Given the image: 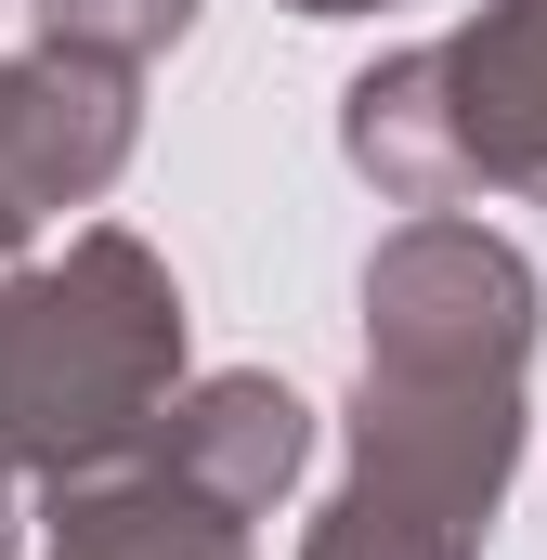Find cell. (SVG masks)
Segmentation results:
<instances>
[{"label": "cell", "mask_w": 547, "mask_h": 560, "mask_svg": "<svg viewBox=\"0 0 547 560\" xmlns=\"http://www.w3.org/2000/svg\"><path fill=\"white\" fill-rule=\"evenodd\" d=\"M352 156L405 196H456V183H535L547 196V0H509L496 26L365 79Z\"/></svg>", "instance_id": "obj_2"}, {"label": "cell", "mask_w": 547, "mask_h": 560, "mask_svg": "<svg viewBox=\"0 0 547 560\" xmlns=\"http://www.w3.org/2000/svg\"><path fill=\"white\" fill-rule=\"evenodd\" d=\"M66 560H235V522H209L183 495H92L66 522Z\"/></svg>", "instance_id": "obj_4"}, {"label": "cell", "mask_w": 547, "mask_h": 560, "mask_svg": "<svg viewBox=\"0 0 547 560\" xmlns=\"http://www.w3.org/2000/svg\"><path fill=\"white\" fill-rule=\"evenodd\" d=\"M53 26H79V39H118V52H143V39H170L196 0H39Z\"/></svg>", "instance_id": "obj_5"}, {"label": "cell", "mask_w": 547, "mask_h": 560, "mask_svg": "<svg viewBox=\"0 0 547 560\" xmlns=\"http://www.w3.org/2000/svg\"><path fill=\"white\" fill-rule=\"evenodd\" d=\"M183 469H196L222 509L274 495V482L300 469V405H287V392H261V378H222V392L183 418Z\"/></svg>", "instance_id": "obj_3"}, {"label": "cell", "mask_w": 547, "mask_h": 560, "mask_svg": "<svg viewBox=\"0 0 547 560\" xmlns=\"http://www.w3.org/2000/svg\"><path fill=\"white\" fill-rule=\"evenodd\" d=\"M170 378V287L143 248L92 235L66 275L0 287V443L13 456H92Z\"/></svg>", "instance_id": "obj_1"}, {"label": "cell", "mask_w": 547, "mask_h": 560, "mask_svg": "<svg viewBox=\"0 0 547 560\" xmlns=\"http://www.w3.org/2000/svg\"><path fill=\"white\" fill-rule=\"evenodd\" d=\"M300 13H352V0H300Z\"/></svg>", "instance_id": "obj_6"}]
</instances>
